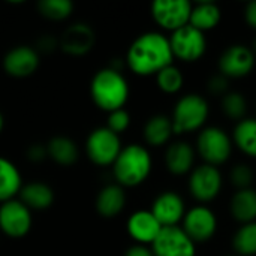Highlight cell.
Listing matches in <instances>:
<instances>
[{"mask_svg": "<svg viewBox=\"0 0 256 256\" xmlns=\"http://www.w3.org/2000/svg\"><path fill=\"white\" fill-rule=\"evenodd\" d=\"M122 140L117 134L111 132L106 126L98 128L90 132L86 142L88 159L98 166L112 165L122 152Z\"/></svg>", "mask_w": 256, "mask_h": 256, "instance_id": "obj_6", "label": "cell"}, {"mask_svg": "<svg viewBox=\"0 0 256 256\" xmlns=\"http://www.w3.org/2000/svg\"><path fill=\"white\" fill-rule=\"evenodd\" d=\"M32 210L20 200H10L0 204V232L10 238H22L32 228Z\"/></svg>", "mask_w": 256, "mask_h": 256, "instance_id": "obj_9", "label": "cell"}, {"mask_svg": "<svg viewBox=\"0 0 256 256\" xmlns=\"http://www.w3.org/2000/svg\"><path fill=\"white\" fill-rule=\"evenodd\" d=\"M244 20L246 22L249 24V27L255 28L256 30V0L254 2H249L246 4V9H244Z\"/></svg>", "mask_w": 256, "mask_h": 256, "instance_id": "obj_35", "label": "cell"}, {"mask_svg": "<svg viewBox=\"0 0 256 256\" xmlns=\"http://www.w3.org/2000/svg\"><path fill=\"white\" fill-rule=\"evenodd\" d=\"M94 39V32L88 24L75 22L63 32L60 48L69 56H84L93 48Z\"/></svg>", "mask_w": 256, "mask_h": 256, "instance_id": "obj_17", "label": "cell"}, {"mask_svg": "<svg viewBox=\"0 0 256 256\" xmlns=\"http://www.w3.org/2000/svg\"><path fill=\"white\" fill-rule=\"evenodd\" d=\"M222 110L232 120H243L248 111V102L240 92H230L222 99Z\"/></svg>", "mask_w": 256, "mask_h": 256, "instance_id": "obj_30", "label": "cell"}, {"mask_svg": "<svg viewBox=\"0 0 256 256\" xmlns=\"http://www.w3.org/2000/svg\"><path fill=\"white\" fill-rule=\"evenodd\" d=\"M39 66V54L28 45H18L8 51L3 58V69L14 78H26L36 72Z\"/></svg>", "mask_w": 256, "mask_h": 256, "instance_id": "obj_14", "label": "cell"}, {"mask_svg": "<svg viewBox=\"0 0 256 256\" xmlns=\"http://www.w3.org/2000/svg\"><path fill=\"white\" fill-rule=\"evenodd\" d=\"M154 256H195V243L180 226H165L152 243Z\"/></svg>", "mask_w": 256, "mask_h": 256, "instance_id": "obj_12", "label": "cell"}, {"mask_svg": "<svg viewBox=\"0 0 256 256\" xmlns=\"http://www.w3.org/2000/svg\"><path fill=\"white\" fill-rule=\"evenodd\" d=\"M228 256H238V255H228Z\"/></svg>", "mask_w": 256, "mask_h": 256, "instance_id": "obj_40", "label": "cell"}, {"mask_svg": "<svg viewBox=\"0 0 256 256\" xmlns=\"http://www.w3.org/2000/svg\"><path fill=\"white\" fill-rule=\"evenodd\" d=\"M142 134H144V140L148 146L162 147L170 141L171 135L174 134L172 122L170 117L162 116V114L153 116L152 118L147 120Z\"/></svg>", "mask_w": 256, "mask_h": 256, "instance_id": "obj_24", "label": "cell"}, {"mask_svg": "<svg viewBox=\"0 0 256 256\" xmlns=\"http://www.w3.org/2000/svg\"><path fill=\"white\" fill-rule=\"evenodd\" d=\"M195 152L190 144L184 141L172 142L165 153V165L174 176H184L194 170Z\"/></svg>", "mask_w": 256, "mask_h": 256, "instance_id": "obj_18", "label": "cell"}, {"mask_svg": "<svg viewBox=\"0 0 256 256\" xmlns=\"http://www.w3.org/2000/svg\"><path fill=\"white\" fill-rule=\"evenodd\" d=\"M208 104L207 100L195 93L180 98L172 111V129L174 134H190L204 126L208 118Z\"/></svg>", "mask_w": 256, "mask_h": 256, "instance_id": "obj_4", "label": "cell"}, {"mask_svg": "<svg viewBox=\"0 0 256 256\" xmlns=\"http://www.w3.org/2000/svg\"><path fill=\"white\" fill-rule=\"evenodd\" d=\"M172 56L182 62L194 63L200 60L207 48V39L202 32L190 24L176 30L168 38Z\"/></svg>", "mask_w": 256, "mask_h": 256, "instance_id": "obj_7", "label": "cell"}, {"mask_svg": "<svg viewBox=\"0 0 256 256\" xmlns=\"http://www.w3.org/2000/svg\"><path fill=\"white\" fill-rule=\"evenodd\" d=\"M38 9L42 16L51 21H63L72 14L74 3L69 0H40Z\"/></svg>", "mask_w": 256, "mask_h": 256, "instance_id": "obj_29", "label": "cell"}, {"mask_svg": "<svg viewBox=\"0 0 256 256\" xmlns=\"http://www.w3.org/2000/svg\"><path fill=\"white\" fill-rule=\"evenodd\" d=\"M232 138L238 150L256 159V118H243L237 122Z\"/></svg>", "mask_w": 256, "mask_h": 256, "instance_id": "obj_26", "label": "cell"}, {"mask_svg": "<svg viewBox=\"0 0 256 256\" xmlns=\"http://www.w3.org/2000/svg\"><path fill=\"white\" fill-rule=\"evenodd\" d=\"M18 200L28 210H46L54 202V192L48 184L42 182H32L22 184L18 194Z\"/></svg>", "mask_w": 256, "mask_h": 256, "instance_id": "obj_19", "label": "cell"}, {"mask_svg": "<svg viewBox=\"0 0 256 256\" xmlns=\"http://www.w3.org/2000/svg\"><path fill=\"white\" fill-rule=\"evenodd\" d=\"M207 88L214 96H220V94L225 96L228 90V78H225L224 75H214L213 78H210Z\"/></svg>", "mask_w": 256, "mask_h": 256, "instance_id": "obj_33", "label": "cell"}, {"mask_svg": "<svg viewBox=\"0 0 256 256\" xmlns=\"http://www.w3.org/2000/svg\"><path fill=\"white\" fill-rule=\"evenodd\" d=\"M3 124H4V120H3V116H2V112H0V132L3 130Z\"/></svg>", "mask_w": 256, "mask_h": 256, "instance_id": "obj_38", "label": "cell"}, {"mask_svg": "<svg viewBox=\"0 0 256 256\" xmlns=\"http://www.w3.org/2000/svg\"><path fill=\"white\" fill-rule=\"evenodd\" d=\"M126 206V194L118 184H108L100 189L96 196V210L102 218L111 219L123 212Z\"/></svg>", "mask_w": 256, "mask_h": 256, "instance_id": "obj_20", "label": "cell"}, {"mask_svg": "<svg viewBox=\"0 0 256 256\" xmlns=\"http://www.w3.org/2000/svg\"><path fill=\"white\" fill-rule=\"evenodd\" d=\"M90 96L102 111L122 110L129 99V84L118 69L104 68L92 78Z\"/></svg>", "mask_w": 256, "mask_h": 256, "instance_id": "obj_2", "label": "cell"}, {"mask_svg": "<svg viewBox=\"0 0 256 256\" xmlns=\"http://www.w3.org/2000/svg\"><path fill=\"white\" fill-rule=\"evenodd\" d=\"M126 230L129 237L135 240L136 244L152 246V243L162 231V225L158 222L150 210H138L129 216L126 222Z\"/></svg>", "mask_w": 256, "mask_h": 256, "instance_id": "obj_15", "label": "cell"}, {"mask_svg": "<svg viewBox=\"0 0 256 256\" xmlns=\"http://www.w3.org/2000/svg\"><path fill=\"white\" fill-rule=\"evenodd\" d=\"M174 56L170 40L159 32L140 34L129 46L126 54L128 68L140 76H150L172 64Z\"/></svg>", "mask_w": 256, "mask_h": 256, "instance_id": "obj_1", "label": "cell"}, {"mask_svg": "<svg viewBox=\"0 0 256 256\" xmlns=\"http://www.w3.org/2000/svg\"><path fill=\"white\" fill-rule=\"evenodd\" d=\"M152 172V156L140 144H130L122 148L112 164V174L118 186L135 188L147 180Z\"/></svg>", "mask_w": 256, "mask_h": 256, "instance_id": "obj_3", "label": "cell"}, {"mask_svg": "<svg viewBox=\"0 0 256 256\" xmlns=\"http://www.w3.org/2000/svg\"><path fill=\"white\" fill-rule=\"evenodd\" d=\"M232 248L238 256L256 255V220L244 224L237 230L232 237Z\"/></svg>", "mask_w": 256, "mask_h": 256, "instance_id": "obj_27", "label": "cell"}, {"mask_svg": "<svg viewBox=\"0 0 256 256\" xmlns=\"http://www.w3.org/2000/svg\"><path fill=\"white\" fill-rule=\"evenodd\" d=\"M130 124V116L129 112L122 108V110H116V111H111L108 112V120H106V128L117 134L120 136V134H123Z\"/></svg>", "mask_w": 256, "mask_h": 256, "instance_id": "obj_31", "label": "cell"}, {"mask_svg": "<svg viewBox=\"0 0 256 256\" xmlns=\"http://www.w3.org/2000/svg\"><path fill=\"white\" fill-rule=\"evenodd\" d=\"M196 150L207 165L219 166L230 159L232 153V141L224 129L210 126L200 132Z\"/></svg>", "mask_w": 256, "mask_h": 256, "instance_id": "obj_5", "label": "cell"}, {"mask_svg": "<svg viewBox=\"0 0 256 256\" xmlns=\"http://www.w3.org/2000/svg\"><path fill=\"white\" fill-rule=\"evenodd\" d=\"M183 82H184V76L182 70L174 64H170L156 74V84L166 94L178 93L183 87Z\"/></svg>", "mask_w": 256, "mask_h": 256, "instance_id": "obj_28", "label": "cell"}, {"mask_svg": "<svg viewBox=\"0 0 256 256\" xmlns=\"http://www.w3.org/2000/svg\"><path fill=\"white\" fill-rule=\"evenodd\" d=\"M255 54L242 44L228 46L219 57V72L225 78L248 76L255 68Z\"/></svg>", "mask_w": 256, "mask_h": 256, "instance_id": "obj_13", "label": "cell"}, {"mask_svg": "<svg viewBox=\"0 0 256 256\" xmlns=\"http://www.w3.org/2000/svg\"><path fill=\"white\" fill-rule=\"evenodd\" d=\"M153 216L158 219V222L165 226H177L178 222L183 220L186 210H184V202L182 196L176 192H164L160 194L152 206Z\"/></svg>", "mask_w": 256, "mask_h": 256, "instance_id": "obj_16", "label": "cell"}, {"mask_svg": "<svg viewBox=\"0 0 256 256\" xmlns=\"http://www.w3.org/2000/svg\"><path fill=\"white\" fill-rule=\"evenodd\" d=\"M124 256H154L153 255V250L152 248H147V246H142V244H134L130 246Z\"/></svg>", "mask_w": 256, "mask_h": 256, "instance_id": "obj_36", "label": "cell"}, {"mask_svg": "<svg viewBox=\"0 0 256 256\" xmlns=\"http://www.w3.org/2000/svg\"><path fill=\"white\" fill-rule=\"evenodd\" d=\"M220 18H222V12L216 3L200 2L198 4L192 6L189 24L204 33L207 30L218 27V24L220 22Z\"/></svg>", "mask_w": 256, "mask_h": 256, "instance_id": "obj_23", "label": "cell"}, {"mask_svg": "<svg viewBox=\"0 0 256 256\" xmlns=\"http://www.w3.org/2000/svg\"><path fill=\"white\" fill-rule=\"evenodd\" d=\"M230 180L231 183L240 190V189H248L252 184L254 180V172L246 164H238L236 165L231 172H230Z\"/></svg>", "mask_w": 256, "mask_h": 256, "instance_id": "obj_32", "label": "cell"}, {"mask_svg": "<svg viewBox=\"0 0 256 256\" xmlns=\"http://www.w3.org/2000/svg\"><path fill=\"white\" fill-rule=\"evenodd\" d=\"M252 51H254V54L256 56V39L254 40V50H252Z\"/></svg>", "mask_w": 256, "mask_h": 256, "instance_id": "obj_39", "label": "cell"}, {"mask_svg": "<svg viewBox=\"0 0 256 256\" xmlns=\"http://www.w3.org/2000/svg\"><path fill=\"white\" fill-rule=\"evenodd\" d=\"M22 188V178L15 166L9 159L0 156V204L15 200Z\"/></svg>", "mask_w": 256, "mask_h": 256, "instance_id": "obj_22", "label": "cell"}, {"mask_svg": "<svg viewBox=\"0 0 256 256\" xmlns=\"http://www.w3.org/2000/svg\"><path fill=\"white\" fill-rule=\"evenodd\" d=\"M222 189V174L218 166L200 165L190 171L189 192L200 202L213 201Z\"/></svg>", "mask_w": 256, "mask_h": 256, "instance_id": "obj_10", "label": "cell"}, {"mask_svg": "<svg viewBox=\"0 0 256 256\" xmlns=\"http://www.w3.org/2000/svg\"><path fill=\"white\" fill-rule=\"evenodd\" d=\"M192 3L188 0H156L152 3L154 22L170 32H176L189 24Z\"/></svg>", "mask_w": 256, "mask_h": 256, "instance_id": "obj_8", "label": "cell"}, {"mask_svg": "<svg viewBox=\"0 0 256 256\" xmlns=\"http://www.w3.org/2000/svg\"><path fill=\"white\" fill-rule=\"evenodd\" d=\"M231 216L240 224H250L256 220V190L248 188L237 190L230 202Z\"/></svg>", "mask_w": 256, "mask_h": 256, "instance_id": "obj_21", "label": "cell"}, {"mask_svg": "<svg viewBox=\"0 0 256 256\" xmlns=\"http://www.w3.org/2000/svg\"><path fill=\"white\" fill-rule=\"evenodd\" d=\"M27 154H28V159H30V160H33V162H40V160H44V159L48 156V153H46V147L39 146V144H34L33 147H30Z\"/></svg>", "mask_w": 256, "mask_h": 256, "instance_id": "obj_34", "label": "cell"}, {"mask_svg": "<svg viewBox=\"0 0 256 256\" xmlns=\"http://www.w3.org/2000/svg\"><path fill=\"white\" fill-rule=\"evenodd\" d=\"M39 46H40L42 51H52L54 46H56V40L51 36H44L39 40Z\"/></svg>", "mask_w": 256, "mask_h": 256, "instance_id": "obj_37", "label": "cell"}, {"mask_svg": "<svg viewBox=\"0 0 256 256\" xmlns=\"http://www.w3.org/2000/svg\"><path fill=\"white\" fill-rule=\"evenodd\" d=\"M46 153L50 159H52L56 164L63 166H69L75 164L80 156L76 144L68 136L51 138L50 142L46 144Z\"/></svg>", "mask_w": 256, "mask_h": 256, "instance_id": "obj_25", "label": "cell"}, {"mask_svg": "<svg viewBox=\"0 0 256 256\" xmlns=\"http://www.w3.org/2000/svg\"><path fill=\"white\" fill-rule=\"evenodd\" d=\"M182 230L186 232V236L196 244V243H206L213 238L218 230V219L213 210H210L206 206H196L192 207L189 212H186L183 218V226Z\"/></svg>", "mask_w": 256, "mask_h": 256, "instance_id": "obj_11", "label": "cell"}]
</instances>
